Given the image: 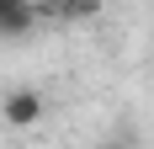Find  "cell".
Instances as JSON below:
<instances>
[{
    "mask_svg": "<svg viewBox=\"0 0 154 149\" xmlns=\"http://www.w3.org/2000/svg\"><path fill=\"white\" fill-rule=\"evenodd\" d=\"M43 21L37 0H0V37H21Z\"/></svg>",
    "mask_w": 154,
    "mask_h": 149,
    "instance_id": "2",
    "label": "cell"
},
{
    "mask_svg": "<svg viewBox=\"0 0 154 149\" xmlns=\"http://www.w3.org/2000/svg\"><path fill=\"white\" fill-rule=\"evenodd\" d=\"M43 112H48V101H43V90H32V85H16V90L0 96V117L11 128H32Z\"/></svg>",
    "mask_w": 154,
    "mask_h": 149,
    "instance_id": "1",
    "label": "cell"
}]
</instances>
